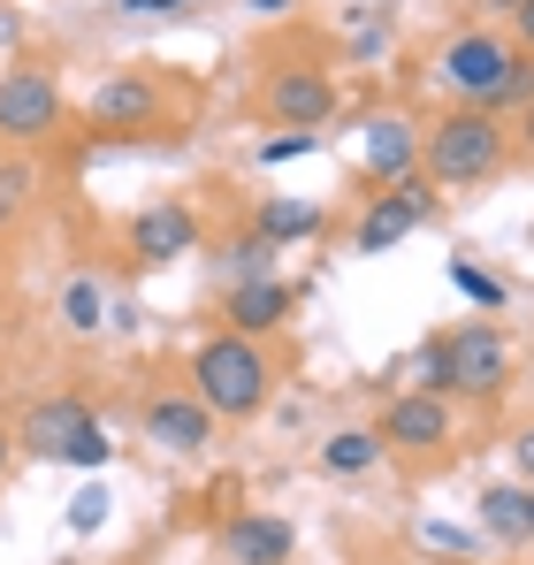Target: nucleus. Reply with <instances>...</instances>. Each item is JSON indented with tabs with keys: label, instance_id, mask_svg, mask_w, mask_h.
<instances>
[{
	"label": "nucleus",
	"instance_id": "nucleus-5",
	"mask_svg": "<svg viewBox=\"0 0 534 565\" xmlns=\"http://www.w3.org/2000/svg\"><path fill=\"white\" fill-rule=\"evenodd\" d=\"M504 62H512V39H496V31H458V39H444V54H436V77L458 93V107H489Z\"/></svg>",
	"mask_w": 534,
	"mask_h": 565
},
{
	"label": "nucleus",
	"instance_id": "nucleus-17",
	"mask_svg": "<svg viewBox=\"0 0 534 565\" xmlns=\"http://www.w3.org/2000/svg\"><path fill=\"white\" fill-rule=\"evenodd\" d=\"M62 329H70V337H99V329H107V290H99V276L62 282Z\"/></svg>",
	"mask_w": 534,
	"mask_h": 565
},
{
	"label": "nucleus",
	"instance_id": "nucleus-27",
	"mask_svg": "<svg viewBox=\"0 0 534 565\" xmlns=\"http://www.w3.org/2000/svg\"><path fill=\"white\" fill-rule=\"evenodd\" d=\"M512 23H520V54H534V0H520V15H512Z\"/></svg>",
	"mask_w": 534,
	"mask_h": 565
},
{
	"label": "nucleus",
	"instance_id": "nucleus-23",
	"mask_svg": "<svg viewBox=\"0 0 534 565\" xmlns=\"http://www.w3.org/2000/svg\"><path fill=\"white\" fill-rule=\"evenodd\" d=\"M107 504H115V497H107V481L77 489V497H70V535H92V527H107Z\"/></svg>",
	"mask_w": 534,
	"mask_h": 565
},
{
	"label": "nucleus",
	"instance_id": "nucleus-6",
	"mask_svg": "<svg viewBox=\"0 0 534 565\" xmlns=\"http://www.w3.org/2000/svg\"><path fill=\"white\" fill-rule=\"evenodd\" d=\"M436 214V184L428 177H405V184H382V199H366V214H359V253H389V245H405L420 222Z\"/></svg>",
	"mask_w": 534,
	"mask_h": 565
},
{
	"label": "nucleus",
	"instance_id": "nucleus-32",
	"mask_svg": "<svg viewBox=\"0 0 534 565\" xmlns=\"http://www.w3.org/2000/svg\"><path fill=\"white\" fill-rule=\"evenodd\" d=\"M489 8H496V15H520V0H489Z\"/></svg>",
	"mask_w": 534,
	"mask_h": 565
},
{
	"label": "nucleus",
	"instance_id": "nucleus-26",
	"mask_svg": "<svg viewBox=\"0 0 534 565\" xmlns=\"http://www.w3.org/2000/svg\"><path fill=\"white\" fill-rule=\"evenodd\" d=\"M428 543H436V551H473V535L450 527V520H428Z\"/></svg>",
	"mask_w": 534,
	"mask_h": 565
},
{
	"label": "nucleus",
	"instance_id": "nucleus-2",
	"mask_svg": "<svg viewBox=\"0 0 534 565\" xmlns=\"http://www.w3.org/2000/svg\"><path fill=\"white\" fill-rule=\"evenodd\" d=\"M267 390H275V367H267L260 344L237 337V329H222V337H206V344L191 352V397H199L214 420H253L267 405Z\"/></svg>",
	"mask_w": 534,
	"mask_h": 565
},
{
	"label": "nucleus",
	"instance_id": "nucleus-28",
	"mask_svg": "<svg viewBox=\"0 0 534 565\" xmlns=\"http://www.w3.org/2000/svg\"><path fill=\"white\" fill-rule=\"evenodd\" d=\"M512 459H520V473L534 481V428H520V444H512Z\"/></svg>",
	"mask_w": 534,
	"mask_h": 565
},
{
	"label": "nucleus",
	"instance_id": "nucleus-7",
	"mask_svg": "<svg viewBox=\"0 0 534 565\" xmlns=\"http://www.w3.org/2000/svg\"><path fill=\"white\" fill-rule=\"evenodd\" d=\"M450 397H428V390H397L389 397V413H382V451H413V459H428V451H444L450 444Z\"/></svg>",
	"mask_w": 534,
	"mask_h": 565
},
{
	"label": "nucleus",
	"instance_id": "nucleus-22",
	"mask_svg": "<svg viewBox=\"0 0 534 565\" xmlns=\"http://www.w3.org/2000/svg\"><path fill=\"white\" fill-rule=\"evenodd\" d=\"M450 290H458V298H473V306H489V313H496V306H504V298H512V290H504V282L489 276V268H481V260H466V253H458V260H450Z\"/></svg>",
	"mask_w": 534,
	"mask_h": 565
},
{
	"label": "nucleus",
	"instance_id": "nucleus-15",
	"mask_svg": "<svg viewBox=\"0 0 534 565\" xmlns=\"http://www.w3.org/2000/svg\"><path fill=\"white\" fill-rule=\"evenodd\" d=\"M290 306H298V282L282 276H260V282H229V329L237 337H267V329H282L290 321Z\"/></svg>",
	"mask_w": 534,
	"mask_h": 565
},
{
	"label": "nucleus",
	"instance_id": "nucleus-19",
	"mask_svg": "<svg viewBox=\"0 0 534 565\" xmlns=\"http://www.w3.org/2000/svg\"><path fill=\"white\" fill-rule=\"evenodd\" d=\"M481 520H489L496 543H527V489H512V481L481 489Z\"/></svg>",
	"mask_w": 534,
	"mask_h": 565
},
{
	"label": "nucleus",
	"instance_id": "nucleus-9",
	"mask_svg": "<svg viewBox=\"0 0 534 565\" xmlns=\"http://www.w3.org/2000/svg\"><path fill=\"white\" fill-rule=\"evenodd\" d=\"M92 428V405L85 397H39L31 413H23V428H15V451H31V459H54V467H70V451L85 444Z\"/></svg>",
	"mask_w": 534,
	"mask_h": 565
},
{
	"label": "nucleus",
	"instance_id": "nucleus-16",
	"mask_svg": "<svg viewBox=\"0 0 534 565\" xmlns=\"http://www.w3.org/2000/svg\"><path fill=\"white\" fill-rule=\"evenodd\" d=\"M321 199H260V214H253V237H267L275 253L282 245H306V237H321Z\"/></svg>",
	"mask_w": 534,
	"mask_h": 565
},
{
	"label": "nucleus",
	"instance_id": "nucleus-11",
	"mask_svg": "<svg viewBox=\"0 0 534 565\" xmlns=\"http://www.w3.org/2000/svg\"><path fill=\"white\" fill-rule=\"evenodd\" d=\"M191 245H199V214L183 199H153V206L130 214V260L161 268V260H183Z\"/></svg>",
	"mask_w": 534,
	"mask_h": 565
},
{
	"label": "nucleus",
	"instance_id": "nucleus-21",
	"mask_svg": "<svg viewBox=\"0 0 534 565\" xmlns=\"http://www.w3.org/2000/svg\"><path fill=\"white\" fill-rule=\"evenodd\" d=\"M31 191H39V177H31V161H23V153H8V161H0V230H15V222H23Z\"/></svg>",
	"mask_w": 534,
	"mask_h": 565
},
{
	"label": "nucleus",
	"instance_id": "nucleus-1",
	"mask_svg": "<svg viewBox=\"0 0 534 565\" xmlns=\"http://www.w3.org/2000/svg\"><path fill=\"white\" fill-rule=\"evenodd\" d=\"M504 161H512V130L496 115H481V107H450L444 122L420 130V169H428L436 191L489 184V177H504Z\"/></svg>",
	"mask_w": 534,
	"mask_h": 565
},
{
	"label": "nucleus",
	"instance_id": "nucleus-4",
	"mask_svg": "<svg viewBox=\"0 0 534 565\" xmlns=\"http://www.w3.org/2000/svg\"><path fill=\"white\" fill-rule=\"evenodd\" d=\"M444 352H450V397L489 405V397H504V390H512L520 352H512V337H504L496 321H466V329H450Z\"/></svg>",
	"mask_w": 534,
	"mask_h": 565
},
{
	"label": "nucleus",
	"instance_id": "nucleus-35",
	"mask_svg": "<svg viewBox=\"0 0 534 565\" xmlns=\"http://www.w3.org/2000/svg\"><path fill=\"white\" fill-rule=\"evenodd\" d=\"M527 146H534V107H527Z\"/></svg>",
	"mask_w": 534,
	"mask_h": 565
},
{
	"label": "nucleus",
	"instance_id": "nucleus-12",
	"mask_svg": "<svg viewBox=\"0 0 534 565\" xmlns=\"http://www.w3.org/2000/svg\"><path fill=\"white\" fill-rule=\"evenodd\" d=\"M267 115H275L282 130H321V122L337 115V85H329L321 70H306V62H290V70L267 77Z\"/></svg>",
	"mask_w": 534,
	"mask_h": 565
},
{
	"label": "nucleus",
	"instance_id": "nucleus-25",
	"mask_svg": "<svg viewBox=\"0 0 534 565\" xmlns=\"http://www.w3.org/2000/svg\"><path fill=\"white\" fill-rule=\"evenodd\" d=\"M298 153H313V138H306V130H282V138H267V146H260L267 169H282V161H298Z\"/></svg>",
	"mask_w": 534,
	"mask_h": 565
},
{
	"label": "nucleus",
	"instance_id": "nucleus-24",
	"mask_svg": "<svg viewBox=\"0 0 534 565\" xmlns=\"http://www.w3.org/2000/svg\"><path fill=\"white\" fill-rule=\"evenodd\" d=\"M267 260H282V253H275L267 237H245V245L229 253V276H237V282H260V276H267Z\"/></svg>",
	"mask_w": 534,
	"mask_h": 565
},
{
	"label": "nucleus",
	"instance_id": "nucleus-29",
	"mask_svg": "<svg viewBox=\"0 0 534 565\" xmlns=\"http://www.w3.org/2000/svg\"><path fill=\"white\" fill-rule=\"evenodd\" d=\"M169 8H191V0H130V15H169Z\"/></svg>",
	"mask_w": 534,
	"mask_h": 565
},
{
	"label": "nucleus",
	"instance_id": "nucleus-18",
	"mask_svg": "<svg viewBox=\"0 0 534 565\" xmlns=\"http://www.w3.org/2000/svg\"><path fill=\"white\" fill-rule=\"evenodd\" d=\"M374 459H382V436H374V428H337V436L321 444V473H337V481L366 473Z\"/></svg>",
	"mask_w": 534,
	"mask_h": 565
},
{
	"label": "nucleus",
	"instance_id": "nucleus-10",
	"mask_svg": "<svg viewBox=\"0 0 534 565\" xmlns=\"http://www.w3.org/2000/svg\"><path fill=\"white\" fill-rule=\"evenodd\" d=\"M85 115H92V130H153V122H161V77L115 70V77L92 85Z\"/></svg>",
	"mask_w": 534,
	"mask_h": 565
},
{
	"label": "nucleus",
	"instance_id": "nucleus-33",
	"mask_svg": "<svg viewBox=\"0 0 534 565\" xmlns=\"http://www.w3.org/2000/svg\"><path fill=\"white\" fill-rule=\"evenodd\" d=\"M253 8H260V15H275V8H290V0H253Z\"/></svg>",
	"mask_w": 534,
	"mask_h": 565
},
{
	"label": "nucleus",
	"instance_id": "nucleus-20",
	"mask_svg": "<svg viewBox=\"0 0 534 565\" xmlns=\"http://www.w3.org/2000/svg\"><path fill=\"white\" fill-rule=\"evenodd\" d=\"M512 107H534V54H520V46H512V62H504V77H496V93H489L481 115H496V122H504Z\"/></svg>",
	"mask_w": 534,
	"mask_h": 565
},
{
	"label": "nucleus",
	"instance_id": "nucleus-8",
	"mask_svg": "<svg viewBox=\"0 0 534 565\" xmlns=\"http://www.w3.org/2000/svg\"><path fill=\"white\" fill-rule=\"evenodd\" d=\"M138 428H146V444L169 451V459H199V451L214 444V413H206L191 390H161V397H146Z\"/></svg>",
	"mask_w": 534,
	"mask_h": 565
},
{
	"label": "nucleus",
	"instance_id": "nucleus-30",
	"mask_svg": "<svg viewBox=\"0 0 534 565\" xmlns=\"http://www.w3.org/2000/svg\"><path fill=\"white\" fill-rule=\"evenodd\" d=\"M0 46H15V8H0Z\"/></svg>",
	"mask_w": 534,
	"mask_h": 565
},
{
	"label": "nucleus",
	"instance_id": "nucleus-34",
	"mask_svg": "<svg viewBox=\"0 0 534 565\" xmlns=\"http://www.w3.org/2000/svg\"><path fill=\"white\" fill-rule=\"evenodd\" d=\"M527 535H534V481H527Z\"/></svg>",
	"mask_w": 534,
	"mask_h": 565
},
{
	"label": "nucleus",
	"instance_id": "nucleus-3",
	"mask_svg": "<svg viewBox=\"0 0 534 565\" xmlns=\"http://www.w3.org/2000/svg\"><path fill=\"white\" fill-rule=\"evenodd\" d=\"M54 130H62V77L46 62H8L0 70V138L23 153Z\"/></svg>",
	"mask_w": 534,
	"mask_h": 565
},
{
	"label": "nucleus",
	"instance_id": "nucleus-31",
	"mask_svg": "<svg viewBox=\"0 0 534 565\" xmlns=\"http://www.w3.org/2000/svg\"><path fill=\"white\" fill-rule=\"evenodd\" d=\"M8 459H15V428H0V473H8Z\"/></svg>",
	"mask_w": 534,
	"mask_h": 565
},
{
	"label": "nucleus",
	"instance_id": "nucleus-14",
	"mask_svg": "<svg viewBox=\"0 0 534 565\" xmlns=\"http://www.w3.org/2000/svg\"><path fill=\"white\" fill-rule=\"evenodd\" d=\"M420 169V122L413 115H374L366 122V177L374 184H405Z\"/></svg>",
	"mask_w": 534,
	"mask_h": 565
},
{
	"label": "nucleus",
	"instance_id": "nucleus-13",
	"mask_svg": "<svg viewBox=\"0 0 534 565\" xmlns=\"http://www.w3.org/2000/svg\"><path fill=\"white\" fill-rule=\"evenodd\" d=\"M298 551V527L282 512H229L222 520V558L229 565H290Z\"/></svg>",
	"mask_w": 534,
	"mask_h": 565
}]
</instances>
